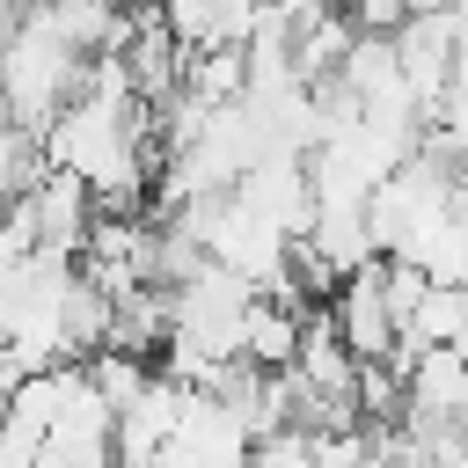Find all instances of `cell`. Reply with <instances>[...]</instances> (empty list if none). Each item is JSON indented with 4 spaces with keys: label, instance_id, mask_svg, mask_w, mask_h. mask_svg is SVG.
I'll return each instance as SVG.
<instances>
[{
    "label": "cell",
    "instance_id": "obj_1",
    "mask_svg": "<svg viewBox=\"0 0 468 468\" xmlns=\"http://www.w3.org/2000/svg\"><path fill=\"white\" fill-rule=\"evenodd\" d=\"M154 154H161L154 110L132 95L124 58H117V51H110V58H88L80 95L44 124V161L66 168V176H80L102 212H132V205L146 197Z\"/></svg>",
    "mask_w": 468,
    "mask_h": 468
},
{
    "label": "cell",
    "instance_id": "obj_2",
    "mask_svg": "<svg viewBox=\"0 0 468 468\" xmlns=\"http://www.w3.org/2000/svg\"><path fill=\"white\" fill-rule=\"evenodd\" d=\"M80 80H88V58L58 37V22L44 15V0H22L15 22H7V37H0V110L29 139H44V124L80 95Z\"/></svg>",
    "mask_w": 468,
    "mask_h": 468
},
{
    "label": "cell",
    "instance_id": "obj_3",
    "mask_svg": "<svg viewBox=\"0 0 468 468\" xmlns=\"http://www.w3.org/2000/svg\"><path fill=\"white\" fill-rule=\"evenodd\" d=\"M395 373H402V424H410V439L468 431V351L461 344H431V351L402 358Z\"/></svg>",
    "mask_w": 468,
    "mask_h": 468
},
{
    "label": "cell",
    "instance_id": "obj_4",
    "mask_svg": "<svg viewBox=\"0 0 468 468\" xmlns=\"http://www.w3.org/2000/svg\"><path fill=\"white\" fill-rule=\"evenodd\" d=\"M15 205L29 212V234H37V249H51V256H80L88 249V234H95V219H102V205H95V190L80 183V176H66V168H37V183L29 190H15Z\"/></svg>",
    "mask_w": 468,
    "mask_h": 468
},
{
    "label": "cell",
    "instance_id": "obj_5",
    "mask_svg": "<svg viewBox=\"0 0 468 468\" xmlns=\"http://www.w3.org/2000/svg\"><path fill=\"white\" fill-rule=\"evenodd\" d=\"M329 322H336V336H344V351H351L358 366H395V344H402V329H395V314H388L380 256H373L366 271H351V278L329 292Z\"/></svg>",
    "mask_w": 468,
    "mask_h": 468
},
{
    "label": "cell",
    "instance_id": "obj_6",
    "mask_svg": "<svg viewBox=\"0 0 468 468\" xmlns=\"http://www.w3.org/2000/svg\"><path fill=\"white\" fill-rule=\"evenodd\" d=\"M234 197L256 212V219H271L278 234H307L314 227V176H307V154H285V146H271L241 183H234Z\"/></svg>",
    "mask_w": 468,
    "mask_h": 468
},
{
    "label": "cell",
    "instance_id": "obj_7",
    "mask_svg": "<svg viewBox=\"0 0 468 468\" xmlns=\"http://www.w3.org/2000/svg\"><path fill=\"white\" fill-rule=\"evenodd\" d=\"M154 7H161L168 37L190 58L197 51H241L249 29H256V15H263V0H154Z\"/></svg>",
    "mask_w": 468,
    "mask_h": 468
},
{
    "label": "cell",
    "instance_id": "obj_8",
    "mask_svg": "<svg viewBox=\"0 0 468 468\" xmlns=\"http://www.w3.org/2000/svg\"><path fill=\"white\" fill-rule=\"evenodd\" d=\"M300 329H307V300L256 292V307H249V336H241V366H256V373H285V366L300 358Z\"/></svg>",
    "mask_w": 468,
    "mask_h": 468
},
{
    "label": "cell",
    "instance_id": "obj_9",
    "mask_svg": "<svg viewBox=\"0 0 468 468\" xmlns=\"http://www.w3.org/2000/svg\"><path fill=\"white\" fill-rule=\"evenodd\" d=\"M0 468H37V431L0 417Z\"/></svg>",
    "mask_w": 468,
    "mask_h": 468
},
{
    "label": "cell",
    "instance_id": "obj_10",
    "mask_svg": "<svg viewBox=\"0 0 468 468\" xmlns=\"http://www.w3.org/2000/svg\"><path fill=\"white\" fill-rule=\"evenodd\" d=\"M22 380H29V373H22V358L0 344V417H7V402H15V388H22Z\"/></svg>",
    "mask_w": 468,
    "mask_h": 468
},
{
    "label": "cell",
    "instance_id": "obj_11",
    "mask_svg": "<svg viewBox=\"0 0 468 468\" xmlns=\"http://www.w3.org/2000/svg\"><path fill=\"white\" fill-rule=\"evenodd\" d=\"M7 205H15V197H7V190H0V219H7Z\"/></svg>",
    "mask_w": 468,
    "mask_h": 468
},
{
    "label": "cell",
    "instance_id": "obj_12",
    "mask_svg": "<svg viewBox=\"0 0 468 468\" xmlns=\"http://www.w3.org/2000/svg\"><path fill=\"white\" fill-rule=\"evenodd\" d=\"M461 351H468V329H461Z\"/></svg>",
    "mask_w": 468,
    "mask_h": 468
}]
</instances>
